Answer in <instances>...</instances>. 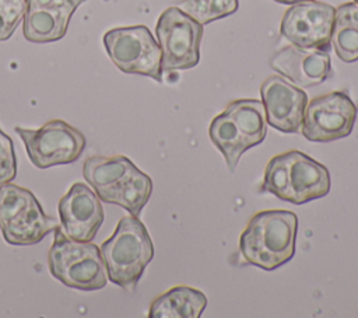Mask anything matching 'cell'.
Segmentation results:
<instances>
[{"instance_id": "7", "label": "cell", "mask_w": 358, "mask_h": 318, "mask_svg": "<svg viewBox=\"0 0 358 318\" xmlns=\"http://www.w3.org/2000/svg\"><path fill=\"white\" fill-rule=\"evenodd\" d=\"M357 105L341 91L312 98L305 108L301 132L313 143H329L348 136L357 119Z\"/></svg>"}, {"instance_id": "8", "label": "cell", "mask_w": 358, "mask_h": 318, "mask_svg": "<svg viewBox=\"0 0 358 318\" xmlns=\"http://www.w3.org/2000/svg\"><path fill=\"white\" fill-rule=\"evenodd\" d=\"M336 8L327 3L306 0L285 10L280 32L294 46L329 48Z\"/></svg>"}, {"instance_id": "22", "label": "cell", "mask_w": 358, "mask_h": 318, "mask_svg": "<svg viewBox=\"0 0 358 318\" xmlns=\"http://www.w3.org/2000/svg\"><path fill=\"white\" fill-rule=\"evenodd\" d=\"M238 6V0H182L178 4L180 10L203 25L234 14Z\"/></svg>"}, {"instance_id": "13", "label": "cell", "mask_w": 358, "mask_h": 318, "mask_svg": "<svg viewBox=\"0 0 358 318\" xmlns=\"http://www.w3.org/2000/svg\"><path fill=\"white\" fill-rule=\"evenodd\" d=\"M289 182L294 196V205H302L315 199H320L330 192L331 179L329 170L308 154L295 150Z\"/></svg>"}, {"instance_id": "10", "label": "cell", "mask_w": 358, "mask_h": 318, "mask_svg": "<svg viewBox=\"0 0 358 318\" xmlns=\"http://www.w3.org/2000/svg\"><path fill=\"white\" fill-rule=\"evenodd\" d=\"M63 231L77 241H92L103 223L101 199L85 184L76 182L59 200Z\"/></svg>"}, {"instance_id": "24", "label": "cell", "mask_w": 358, "mask_h": 318, "mask_svg": "<svg viewBox=\"0 0 358 318\" xmlns=\"http://www.w3.org/2000/svg\"><path fill=\"white\" fill-rule=\"evenodd\" d=\"M27 0H0V41H7L24 20Z\"/></svg>"}, {"instance_id": "27", "label": "cell", "mask_w": 358, "mask_h": 318, "mask_svg": "<svg viewBox=\"0 0 358 318\" xmlns=\"http://www.w3.org/2000/svg\"><path fill=\"white\" fill-rule=\"evenodd\" d=\"M354 1H355V3H358V0H354Z\"/></svg>"}, {"instance_id": "12", "label": "cell", "mask_w": 358, "mask_h": 318, "mask_svg": "<svg viewBox=\"0 0 358 318\" xmlns=\"http://www.w3.org/2000/svg\"><path fill=\"white\" fill-rule=\"evenodd\" d=\"M87 0H27L24 38L34 43L62 39L73 13Z\"/></svg>"}, {"instance_id": "18", "label": "cell", "mask_w": 358, "mask_h": 318, "mask_svg": "<svg viewBox=\"0 0 358 318\" xmlns=\"http://www.w3.org/2000/svg\"><path fill=\"white\" fill-rule=\"evenodd\" d=\"M330 42L343 62L358 60V3H344L336 8Z\"/></svg>"}, {"instance_id": "5", "label": "cell", "mask_w": 358, "mask_h": 318, "mask_svg": "<svg viewBox=\"0 0 358 318\" xmlns=\"http://www.w3.org/2000/svg\"><path fill=\"white\" fill-rule=\"evenodd\" d=\"M155 34L162 52V73L186 70L199 64L203 24L178 6L162 11L155 25Z\"/></svg>"}, {"instance_id": "21", "label": "cell", "mask_w": 358, "mask_h": 318, "mask_svg": "<svg viewBox=\"0 0 358 318\" xmlns=\"http://www.w3.org/2000/svg\"><path fill=\"white\" fill-rule=\"evenodd\" d=\"M294 151L295 150L281 153L273 157L267 163L264 170L263 184L260 188L262 192L273 193L275 198L289 203H294V196H292L291 182H289V170H291Z\"/></svg>"}, {"instance_id": "20", "label": "cell", "mask_w": 358, "mask_h": 318, "mask_svg": "<svg viewBox=\"0 0 358 318\" xmlns=\"http://www.w3.org/2000/svg\"><path fill=\"white\" fill-rule=\"evenodd\" d=\"M133 165L124 155H92L85 160L83 175L94 191L99 192L116 184Z\"/></svg>"}, {"instance_id": "3", "label": "cell", "mask_w": 358, "mask_h": 318, "mask_svg": "<svg viewBox=\"0 0 358 318\" xmlns=\"http://www.w3.org/2000/svg\"><path fill=\"white\" fill-rule=\"evenodd\" d=\"M48 266L52 276L70 289L92 291L103 289L108 282L101 249L91 241L70 238L59 226L53 230Z\"/></svg>"}, {"instance_id": "1", "label": "cell", "mask_w": 358, "mask_h": 318, "mask_svg": "<svg viewBox=\"0 0 358 318\" xmlns=\"http://www.w3.org/2000/svg\"><path fill=\"white\" fill-rule=\"evenodd\" d=\"M298 217L284 209L256 213L239 237L245 262L264 270H274L295 255Z\"/></svg>"}, {"instance_id": "14", "label": "cell", "mask_w": 358, "mask_h": 318, "mask_svg": "<svg viewBox=\"0 0 358 318\" xmlns=\"http://www.w3.org/2000/svg\"><path fill=\"white\" fill-rule=\"evenodd\" d=\"M57 226L56 220L48 216L36 196L8 223L0 227L4 240L11 245H35L41 242Z\"/></svg>"}, {"instance_id": "9", "label": "cell", "mask_w": 358, "mask_h": 318, "mask_svg": "<svg viewBox=\"0 0 358 318\" xmlns=\"http://www.w3.org/2000/svg\"><path fill=\"white\" fill-rule=\"evenodd\" d=\"M260 97L266 109L267 125L281 133L301 130L308 95L298 85L281 76H270L260 85Z\"/></svg>"}, {"instance_id": "17", "label": "cell", "mask_w": 358, "mask_h": 318, "mask_svg": "<svg viewBox=\"0 0 358 318\" xmlns=\"http://www.w3.org/2000/svg\"><path fill=\"white\" fill-rule=\"evenodd\" d=\"M224 112L232 119L249 148L263 143L267 134V118L262 101L252 98L235 99Z\"/></svg>"}, {"instance_id": "16", "label": "cell", "mask_w": 358, "mask_h": 318, "mask_svg": "<svg viewBox=\"0 0 358 318\" xmlns=\"http://www.w3.org/2000/svg\"><path fill=\"white\" fill-rule=\"evenodd\" d=\"M207 307V297L197 289L175 286L158 296L151 307L150 318H199Z\"/></svg>"}, {"instance_id": "11", "label": "cell", "mask_w": 358, "mask_h": 318, "mask_svg": "<svg viewBox=\"0 0 358 318\" xmlns=\"http://www.w3.org/2000/svg\"><path fill=\"white\" fill-rule=\"evenodd\" d=\"M270 66L298 87H315L326 81L331 73L327 48L305 49L294 45L275 52Z\"/></svg>"}, {"instance_id": "25", "label": "cell", "mask_w": 358, "mask_h": 318, "mask_svg": "<svg viewBox=\"0 0 358 318\" xmlns=\"http://www.w3.org/2000/svg\"><path fill=\"white\" fill-rule=\"evenodd\" d=\"M17 174L13 140L0 129V185L11 182Z\"/></svg>"}, {"instance_id": "19", "label": "cell", "mask_w": 358, "mask_h": 318, "mask_svg": "<svg viewBox=\"0 0 358 318\" xmlns=\"http://www.w3.org/2000/svg\"><path fill=\"white\" fill-rule=\"evenodd\" d=\"M208 136L213 144L222 154L228 170L234 172L242 154L249 147L232 119L225 112L214 116L208 127Z\"/></svg>"}, {"instance_id": "2", "label": "cell", "mask_w": 358, "mask_h": 318, "mask_svg": "<svg viewBox=\"0 0 358 318\" xmlns=\"http://www.w3.org/2000/svg\"><path fill=\"white\" fill-rule=\"evenodd\" d=\"M101 255L108 279L133 291L154 258V245L143 221L130 214L122 217L113 234L102 242Z\"/></svg>"}, {"instance_id": "15", "label": "cell", "mask_w": 358, "mask_h": 318, "mask_svg": "<svg viewBox=\"0 0 358 318\" xmlns=\"http://www.w3.org/2000/svg\"><path fill=\"white\" fill-rule=\"evenodd\" d=\"M152 192L151 178L133 165L116 184L95 192L102 202L122 206L131 216H140Z\"/></svg>"}, {"instance_id": "23", "label": "cell", "mask_w": 358, "mask_h": 318, "mask_svg": "<svg viewBox=\"0 0 358 318\" xmlns=\"http://www.w3.org/2000/svg\"><path fill=\"white\" fill-rule=\"evenodd\" d=\"M34 196L31 191L11 182L0 185V227L15 217Z\"/></svg>"}, {"instance_id": "6", "label": "cell", "mask_w": 358, "mask_h": 318, "mask_svg": "<svg viewBox=\"0 0 358 318\" xmlns=\"http://www.w3.org/2000/svg\"><path fill=\"white\" fill-rule=\"evenodd\" d=\"M29 161L41 170L73 164L85 148L84 134L62 119H52L39 129L15 127Z\"/></svg>"}, {"instance_id": "26", "label": "cell", "mask_w": 358, "mask_h": 318, "mask_svg": "<svg viewBox=\"0 0 358 318\" xmlns=\"http://www.w3.org/2000/svg\"><path fill=\"white\" fill-rule=\"evenodd\" d=\"M277 3H282V4H295V3H299V1H306V0H274Z\"/></svg>"}, {"instance_id": "4", "label": "cell", "mask_w": 358, "mask_h": 318, "mask_svg": "<svg viewBox=\"0 0 358 318\" xmlns=\"http://www.w3.org/2000/svg\"><path fill=\"white\" fill-rule=\"evenodd\" d=\"M109 59L123 73L162 81V52L145 25L120 27L103 35Z\"/></svg>"}]
</instances>
